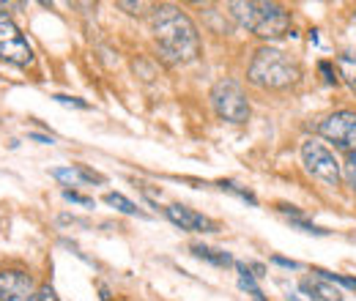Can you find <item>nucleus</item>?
Here are the masks:
<instances>
[{
    "mask_svg": "<svg viewBox=\"0 0 356 301\" xmlns=\"http://www.w3.org/2000/svg\"><path fill=\"white\" fill-rule=\"evenodd\" d=\"M151 33L165 63L184 66L200 55V33L189 14L176 6H154L151 11Z\"/></svg>",
    "mask_w": 356,
    "mask_h": 301,
    "instance_id": "1",
    "label": "nucleus"
},
{
    "mask_svg": "<svg viewBox=\"0 0 356 301\" xmlns=\"http://www.w3.org/2000/svg\"><path fill=\"white\" fill-rule=\"evenodd\" d=\"M230 8V17L252 31L258 39H280L291 31V11H285L280 3H258V0H236V3H227Z\"/></svg>",
    "mask_w": 356,
    "mask_h": 301,
    "instance_id": "2",
    "label": "nucleus"
},
{
    "mask_svg": "<svg viewBox=\"0 0 356 301\" xmlns=\"http://www.w3.org/2000/svg\"><path fill=\"white\" fill-rule=\"evenodd\" d=\"M247 77L250 83L258 88H266V90H285V88L296 86L299 77H302V69L299 63L285 55L282 49L277 47H261L255 55H252V63L247 69Z\"/></svg>",
    "mask_w": 356,
    "mask_h": 301,
    "instance_id": "3",
    "label": "nucleus"
},
{
    "mask_svg": "<svg viewBox=\"0 0 356 301\" xmlns=\"http://www.w3.org/2000/svg\"><path fill=\"white\" fill-rule=\"evenodd\" d=\"M211 107L227 124H244L250 118V101L236 80H220L211 88Z\"/></svg>",
    "mask_w": 356,
    "mask_h": 301,
    "instance_id": "4",
    "label": "nucleus"
},
{
    "mask_svg": "<svg viewBox=\"0 0 356 301\" xmlns=\"http://www.w3.org/2000/svg\"><path fill=\"white\" fill-rule=\"evenodd\" d=\"M302 162H305V170L310 172L312 178L323 181L326 186H337L343 181V168L340 162L334 159V154L318 143V140H307L302 145Z\"/></svg>",
    "mask_w": 356,
    "mask_h": 301,
    "instance_id": "5",
    "label": "nucleus"
},
{
    "mask_svg": "<svg viewBox=\"0 0 356 301\" xmlns=\"http://www.w3.org/2000/svg\"><path fill=\"white\" fill-rule=\"evenodd\" d=\"M0 58L6 63H14V66H31L33 63L31 44L6 11H0Z\"/></svg>",
    "mask_w": 356,
    "mask_h": 301,
    "instance_id": "6",
    "label": "nucleus"
},
{
    "mask_svg": "<svg viewBox=\"0 0 356 301\" xmlns=\"http://www.w3.org/2000/svg\"><path fill=\"white\" fill-rule=\"evenodd\" d=\"M321 137H326L329 143H334V148L346 154H356V113H332L326 121H321Z\"/></svg>",
    "mask_w": 356,
    "mask_h": 301,
    "instance_id": "7",
    "label": "nucleus"
},
{
    "mask_svg": "<svg viewBox=\"0 0 356 301\" xmlns=\"http://www.w3.org/2000/svg\"><path fill=\"white\" fill-rule=\"evenodd\" d=\"M0 301H39L33 277L19 268L0 271Z\"/></svg>",
    "mask_w": 356,
    "mask_h": 301,
    "instance_id": "8",
    "label": "nucleus"
},
{
    "mask_svg": "<svg viewBox=\"0 0 356 301\" xmlns=\"http://www.w3.org/2000/svg\"><path fill=\"white\" fill-rule=\"evenodd\" d=\"M165 214L168 219L178 225L181 230H186V233H217V222H211L209 216L197 214V211H192V209H186V206H168L165 209Z\"/></svg>",
    "mask_w": 356,
    "mask_h": 301,
    "instance_id": "9",
    "label": "nucleus"
},
{
    "mask_svg": "<svg viewBox=\"0 0 356 301\" xmlns=\"http://www.w3.org/2000/svg\"><path fill=\"white\" fill-rule=\"evenodd\" d=\"M52 178L69 184V186H80V184H104V175L88 170V168H55Z\"/></svg>",
    "mask_w": 356,
    "mask_h": 301,
    "instance_id": "10",
    "label": "nucleus"
},
{
    "mask_svg": "<svg viewBox=\"0 0 356 301\" xmlns=\"http://www.w3.org/2000/svg\"><path fill=\"white\" fill-rule=\"evenodd\" d=\"M302 291L310 296V299L315 301H343V293L334 288V282H329V279H315V282H310V279H305L302 282Z\"/></svg>",
    "mask_w": 356,
    "mask_h": 301,
    "instance_id": "11",
    "label": "nucleus"
},
{
    "mask_svg": "<svg viewBox=\"0 0 356 301\" xmlns=\"http://www.w3.org/2000/svg\"><path fill=\"white\" fill-rule=\"evenodd\" d=\"M192 255L211 266H220V268H227V266H236V260L230 258L225 250H214V247H206V244H192Z\"/></svg>",
    "mask_w": 356,
    "mask_h": 301,
    "instance_id": "12",
    "label": "nucleus"
},
{
    "mask_svg": "<svg viewBox=\"0 0 356 301\" xmlns=\"http://www.w3.org/2000/svg\"><path fill=\"white\" fill-rule=\"evenodd\" d=\"M337 74L356 93V49H348V52L337 55Z\"/></svg>",
    "mask_w": 356,
    "mask_h": 301,
    "instance_id": "13",
    "label": "nucleus"
},
{
    "mask_svg": "<svg viewBox=\"0 0 356 301\" xmlns=\"http://www.w3.org/2000/svg\"><path fill=\"white\" fill-rule=\"evenodd\" d=\"M236 268H238V285H241V291H247L250 296H252V301H266V296L261 293V288L255 285V277L250 274V268L244 266V263H236Z\"/></svg>",
    "mask_w": 356,
    "mask_h": 301,
    "instance_id": "14",
    "label": "nucleus"
},
{
    "mask_svg": "<svg viewBox=\"0 0 356 301\" xmlns=\"http://www.w3.org/2000/svg\"><path fill=\"white\" fill-rule=\"evenodd\" d=\"M104 203L113 206V209H118V211H124V214H129V216H145L137 206H134L132 200L124 197L121 192H107V195H104Z\"/></svg>",
    "mask_w": 356,
    "mask_h": 301,
    "instance_id": "15",
    "label": "nucleus"
},
{
    "mask_svg": "<svg viewBox=\"0 0 356 301\" xmlns=\"http://www.w3.org/2000/svg\"><path fill=\"white\" fill-rule=\"evenodd\" d=\"M220 189H222V192H230V195H236V197H241V200H244V203H250V206H258V197H255L252 192H247V189L236 186L233 181H220Z\"/></svg>",
    "mask_w": 356,
    "mask_h": 301,
    "instance_id": "16",
    "label": "nucleus"
},
{
    "mask_svg": "<svg viewBox=\"0 0 356 301\" xmlns=\"http://www.w3.org/2000/svg\"><path fill=\"white\" fill-rule=\"evenodd\" d=\"M58 104H66V107H74V110H88V101L86 99H77V96H63V93H55L52 96Z\"/></svg>",
    "mask_w": 356,
    "mask_h": 301,
    "instance_id": "17",
    "label": "nucleus"
},
{
    "mask_svg": "<svg viewBox=\"0 0 356 301\" xmlns=\"http://www.w3.org/2000/svg\"><path fill=\"white\" fill-rule=\"evenodd\" d=\"M291 225L299 227V230H305V233H312V236H326V233H329V230H323V227H318V225H312V222H305L302 216H293Z\"/></svg>",
    "mask_w": 356,
    "mask_h": 301,
    "instance_id": "18",
    "label": "nucleus"
},
{
    "mask_svg": "<svg viewBox=\"0 0 356 301\" xmlns=\"http://www.w3.org/2000/svg\"><path fill=\"white\" fill-rule=\"evenodd\" d=\"M343 175H346V181H348V186L356 192V154H348V159H346V165H343Z\"/></svg>",
    "mask_w": 356,
    "mask_h": 301,
    "instance_id": "19",
    "label": "nucleus"
},
{
    "mask_svg": "<svg viewBox=\"0 0 356 301\" xmlns=\"http://www.w3.org/2000/svg\"><path fill=\"white\" fill-rule=\"evenodd\" d=\"M63 200L77 203V206H86V209H90V206H93V200H90V197L80 195V192H72V189H63Z\"/></svg>",
    "mask_w": 356,
    "mask_h": 301,
    "instance_id": "20",
    "label": "nucleus"
},
{
    "mask_svg": "<svg viewBox=\"0 0 356 301\" xmlns=\"http://www.w3.org/2000/svg\"><path fill=\"white\" fill-rule=\"evenodd\" d=\"M118 8H124V11H129V14H143L145 3H129V0H121V3H118Z\"/></svg>",
    "mask_w": 356,
    "mask_h": 301,
    "instance_id": "21",
    "label": "nucleus"
},
{
    "mask_svg": "<svg viewBox=\"0 0 356 301\" xmlns=\"http://www.w3.org/2000/svg\"><path fill=\"white\" fill-rule=\"evenodd\" d=\"M39 301H60V299L55 296V291H52L49 285H42V288H39Z\"/></svg>",
    "mask_w": 356,
    "mask_h": 301,
    "instance_id": "22",
    "label": "nucleus"
},
{
    "mask_svg": "<svg viewBox=\"0 0 356 301\" xmlns=\"http://www.w3.org/2000/svg\"><path fill=\"white\" fill-rule=\"evenodd\" d=\"M321 72L326 74V83H329V86H334V83H337V77H334V72H332V66H329V63H321Z\"/></svg>",
    "mask_w": 356,
    "mask_h": 301,
    "instance_id": "23",
    "label": "nucleus"
},
{
    "mask_svg": "<svg viewBox=\"0 0 356 301\" xmlns=\"http://www.w3.org/2000/svg\"><path fill=\"white\" fill-rule=\"evenodd\" d=\"M28 137H31V140H36V143H42V145H52V143H55L52 137H47V134H39V131H31Z\"/></svg>",
    "mask_w": 356,
    "mask_h": 301,
    "instance_id": "24",
    "label": "nucleus"
},
{
    "mask_svg": "<svg viewBox=\"0 0 356 301\" xmlns=\"http://www.w3.org/2000/svg\"><path fill=\"white\" fill-rule=\"evenodd\" d=\"M271 260H274L277 266H282V268H299V263H293V260H288V258H280V255H277V258H271Z\"/></svg>",
    "mask_w": 356,
    "mask_h": 301,
    "instance_id": "25",
    "label": "nucleus"
}]
</instances>
